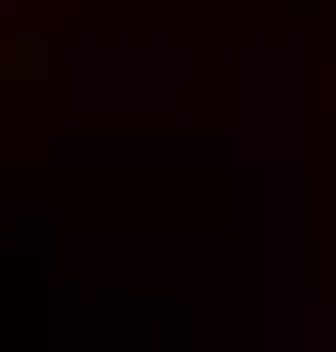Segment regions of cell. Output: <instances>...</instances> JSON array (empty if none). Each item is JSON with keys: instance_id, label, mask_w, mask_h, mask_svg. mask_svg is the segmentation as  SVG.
<instances>
[{"instance_id": "cell-1", "label": "cell", "mask_w": 336, "mask_h": 352, "mask_svg": "<svg viewBox=\"0 0 336 352\" xmlns=\"http://www.w3.org/2000/svg\"><path fill=\"white\" fill-rule=\"evenodd\" d=\"M101 17H118V0H0V118L51 101V84L101 51Z\"/></svg>"}]
</instances>
